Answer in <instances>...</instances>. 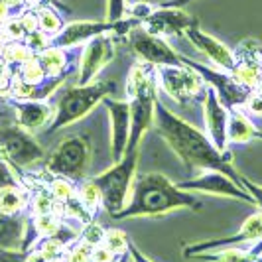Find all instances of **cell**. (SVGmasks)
<instances>
[{
  "instance_id": "21",
  "label": "cell",
  "mask_w": 262,
  "mask_h": 262,
  "mask_svg": "<svg viewBox=\"0 0 262 262\" xmlns=\"http://www.w3.org/2000/svg\"><path fill=\"white\" fill-rule=\"evenodd\" d=\"M28 221L22 215L0 211V249H22L26 245Z\"/></svg>"
},
{
  "instance_id": "43",
  "label": "cell",
  "mask_w": 262,
  "mask_h": 262,
  "mask_svg": "<svg viewBox=\"0 0 262 262\" xmlns=\"http://www.w3.org/2000/svg\"><path fill=\"white\" fill-rule=\"evenodd\" d=\"M55 4V2H59V0H24V4H28L30 8H36V6H39V4Z\"/></svg>"
},
{
  "instance_id": "9",
  "label": "cell",
  "mask_w": 262,
  "mask_h": 262,
  "mask_svg": "<svg viewBox=\"0 0 262 262\" xmlns=\"http://www.w3.org/2000/svg\"><path fill=\"white\" fill-rule=\"evenodd\" d=\"M262 241V211L252 213L245 223L238 227L235 235L219 236V238H211V241H201L187 245L184 249V254L187 258H193L199 252H213V250L223 249H252L256 243Z\"/></svg>"
},
{
  "instance_id": "26",
  "label": "cell",
  "mask_w": 262,
  "mask_h": 262,
  "mask_svg": "<svg viewBox=\"0 0 262 262\" xmlns=\"http://www.w3.org/2000/svg\"><path fill=\"white\" fill-rule=\"evenodd\" d=\"M34 12H36V18H38V30L39 32H43L46 36H57L63 26H66V22L61 20V16L57 14V10L53 8L52 4H39L34 8Z\"/></svg>"
},
{
  "instance_id": "1",
  "label": "cell",
  "mask_w": 262,
  "mask_h": 262,
  "mask_svg": "<svg viewBox=\"0 0 262 262\" xmlns=\"http://www.w3.org/2000/svg\"><path fill=\"white\" fill-rule=\"evenodd\" d=\"M158 95H142L130 99V136L118 162H113L108 170L93 176L91 180L99 185L103 195V209L113 215L120 211L126 203L132 191V184L138 176V160L140 146L144 134L152 128L154 120V105Z\"/></svg>"
},
{
  "instance_id": "39",
  "label": "cell",
  "mask_w": 262,
  "mask_h": 262,
  "mask_svg": "<svg viewBox=\"0 0 262 262\" xmlns=\"http://www.w3.org/2000/svg\"><path fill=\"white\" fill-rule=\"evenodd\" d=\"M126 250H128L130 262H154L152 258H148L144 252L138 249V247H136V245H134L132 241H128V249H126Z\"/></svg>"
},
{
  "instance_id": "29",
  "label": "cell",
  "mask_w": 262,
  "mask_h": 262,
  "mask_svg": "<svg viewBox=\"0 0 262 262\" xmlns=\"http://www.w3.org/2000/svg\"><path fill=\"white\" fill-rule=\"evenodd\" d=\"M128 236L124 235L122 231H118V229H108L105 231V236H103V243L101 245H105L108 250H113L117 256L120 254H124L126 249H128Z\"/></svg>"
},
{
  "instance_id": "37",
  "label": "cell",
  "mask_w": 262,
  "mask_h": 262,
  "mask_svg": "<svg viewBox=\"0 0 262 262\" xmlns=\"http://www.w3.org/2000/svg\"><path fill=\"white\" fill-rule=\"evenodd\" d=\"M91 258L95 262H117L118 256L113 252V250H108L105 245H97L95 249H93V254Z\"/></svg>"
},
{
  "instance_id": "40",
  "label": "cell",
  "mask_w": 262,
  "mask_h": 262,
  "mask_svg": "<svg viewBox=\"0 0 262 262\" xmlns=\"http://www.w3.org/2000/svg\"><path fill=\"white\" fill-rule=\"evenodd\" d=\"M26 262H55V260L48 258L46 254H41V252H39L38 249H32V250H28Z\"/></svg>"
},
{
  "instance_id": "7",
  "label": "cell",
  "mask_w": 262,
  "mask_h": 262,
  "mask_svg": "<svg viewBox=\"0 0 262 262\" xmlns=\"http://www.w3.org/2000/svg\"><path fill=\"white\" fill-rule=\"evenodd\" d=\"M158 89L164 91L170 99L187 105L205 95V83L189 66L184 61L180 66L158 67Z\"/></svg>"
},
{
  "instance_id": "19",
  "label": "cell",
  "mask_w": 262,
  "mask_h": 262,
  "mask_svg": "<svg viewBox=\"0 0 262 262\" xmlns=\"http://www.w3.org/2000/svg\"><path fill=\"white\" fill-rule=\"evenodd\" d=\"M124 89H126L128 101L136 99V97H142V95H158V91H160L158 89V67L152 63H146L142 59L136 61L126 75Z\"/></svg>"
},
{
  "instance_id": "30",
  "label": "cell",
  "mask_w": 262,
  "mask_h": 262,
  "mask_svg": "<svg viewBox=\"0 0 262 262\" xmlns=\"http://www.w3.org/2000/svg\"><path fill=\"white\" fill-rule=\"evenodd\" d=\"M16 77L22 79L24 83H30V85H38V83H41V81L48 77V75L43 73V69L39 67V63L36 61V57H34V59L26 61L24 66L18 67V73H16Z\"/></svg>"
},
{
  "instance_id": "14",
  "label": "cell",
  "mask_w": 262,
  "mask_h": 262,
  "mask_svg": "<svg viewBox=\"0 0 262 262\" xmlns=\"http://www.w3.org/2000/svg\"><path fill=\"white\" fill-rule=\"evenodd\" d=\"M233 77L249 89H256L262 77V43L254 38H245L233 50Z\"/></svg>"
},
{
  "instance_id": "18",
  "label": "cell",
  "mask_w": 262,
  "mask_h": 262,
  "mask_svg": "<svg viewBox=\"0 0 262 262\" xmlns=\"http://www.w3.org/2000/svg\"><path fill=\"white\" fill-rule=\"evenodd\" d=\"M16 113V124L28 132H38L48 128L53 118V106L48 101H12Z\"/></svg>"
},
{
  "instance_id": "28",
  "label": "cell",
  "mask_w": 262,
  "mask_h": 262,
  "mask_svg": "<svg viewBox=\"0 0 262 262\" xmlns=\"http://www.w3.org/2000/svg\"><path fill=\"white\" fill-rule=\"evenodd\" d=\"M28 207L32 209L34 215H43V213H55L57 209V201L53 199V195L50 191H46V189H39L36 191L32 199H30V203H28Z\"/></svg>"
},
{
  "instance_id": "22",
  "label": "cell",
  "mask_w": 262,
  "mask_h": 262,
  "mask_svg": "<svg viewBox=\"0 0 262 262\" xmlns=\"http://www.w3.org/2000/svg\"><path fill=\"white\" fill-rule=\"evenodd\" d=\"M262 256V241L252 249H223L213 252H199L193 258L203 262H258Z\"/></svg>"
},
{
  "instance_id": "3",
  "label": "cell",
  "mask_w": 262,
  "mask_h": 262,
  "mask_svg": "<svg viewBox=\"0 0 262 262\" xmlns=\"http://www.w3.org/2000/svg\"><path fill=\"white\" fill-rule=\"evenodd\" d=\"M203 203L197 199L195 193L182 189L164 173L152 171V173L136 176L128 203L120 211L113 213L111 219L126 221L136 217H160L178 209L199 211Z\"/></svg>"
},
{
  "instance_id": "2",
  "label": "cell",
  "mask_w": 262,
  "mask_h": 262,
  "mask_svg": "<svg viewBox=\"0 0 262 262\" xmlns=\"http://www.w3.org/2000/svg\"><path fill=\"white\" fill-rule=\"evenodd\" d=\"M152 128L164 138L170 150L180 158L187 170H217L238 182V171L233 166L231 154H221L211 144L207 134L195 128L182 117L173 115L166 105L156 101Z\"/></svg>"
},
{
  "instance_id": "17",
  "label": "cell",
  "mask_w": 262,
  "mask_h": 262,
  "mask_svg": "<svg viewBox=\"0 0 262 262\" xmlns=\"http://www.w3.org/2000/svg\"><path fill=\"white\" fill-rule=\"evenodd\" d=\"M184 36L191 41V46L195 48L197 52L203 53L209 59L213 66L219 67V69H225V71H231V67H233V50L227 48L221 39H217L215 36L207 34L205 30H201L199 24L189 28Z\"/></svg>"
},
{
  "instance_id": "47",
  "label": "cell",
  "mask_w": 262,
  "mask_h": 262,
  "mask_svg": "<svg viewBox=\"0 0 262 262\" xmlns=\"http://www.w3.org/2000/svg\"><path fill=\"white\" fill-rule=\"evenodd\" d=\"M87 262H95V260H93V258H89V260H87Z\"/></svg>"
},
{
  "instance_id": "42",
  "label": "cell",
  "mask_w": 262,
  "mask_h": 262,
  "mask_svg": "<svg viewBox=\"0 0 262 262\" xmlns=\"http://www.w3.org/2000/svg\"><path fill=\"white\" fill-rule=\"evenodd\" d=\"M8 18H10V6H8V4H4V2L0 0V26H2Z\"/></svg>"
},
{
  "instance_id": "8",
  "label": "cell",
  "mask_w": 262,
  "mask_h": 262,
  "mask_svg": "<svg viewBox=\"0 0 262 262\" xmlns=\"http://www.w3.org/2000/svg\"><path fill=\"white\" fill-rule=\"evenodd\" d=\"M182 61L185 66H189L193 71H195L199 77L203 79L205 87H209L215 91V95L219 97V101L223 103L229 111L231 108H241L245 105L247 97L250 95L252 89L245 87L243 83H238L231 71H225V69H219L215 66H205V63H199V61H193L189 57H184L182 55Z\"/></svg>"
},
{
  "instance_id": "48",
  "label": "cell",
  "mask_w": 262,
  "mask_h": 262,
  "mask_svg": "<svg viewBox=\"0 0 262 262\" xmlns=\"http://www.w3.org/2000/svg\"><path fill=\"white\" fill-rule=\"evenodd\" d=\"M0 158H2V156H0Z\"/></svg>"
},
{
  "instance_id": "24",
  "label": "cell",
  "mask_w": 262,
  "mask_h": 262,
  "mask_svg": "<svg viewBox=\"0 0 262 262\" xmlns=\"http://www.w3.org/2000/svg\"><path fill=\"white\" fill-rule=\"evenodd\" d=\"M30 199H28L24 187L20 184L6 185L4 189H0V211L6 215H22V211L28 207Z\"/></svg>"
},
{
  "instance_id": "35",
  "label": "cell",
  "mask_w": 262,
  "mask_h": 262,
  "mask_svg": "<svg viewBox=\"0 0 262 262\" xmlns=\"http://www.w3.org/2000/svg\"><path fill=\"white\" fill-rule=\"evenodd\" d=\"M249 117L262 118V93L258 91H250V95L247 97L245 105L241 106Z\"/></svg>"
},
{
  "instance_id": "27",
  "label": "cell",
  "mask_w": 262,
  "mask_h": 262,
  "mask_svg": "<svg viewBox=\"0 0 262 262\" xmlns=\"http://www.w3.org/2000/svg\"><path fill=\"white\" fill-rule=\"evenodd\" d=\"M0 57H2L8 66L20 67V66H24L26 61H30V59H34L36 53L32 52L24 41H8L6 48H4L2 53H0Z\"/></svg>"
},
{
  "instance_id": "20",
  "label": "cell",
  "mask_w": 262,
  "mask_h": 262,
  "mask_svg": "<svg viewBox=\"0 0 262 262\" xmlns=\"http://www.w3.org/2000/svg\"><path fill=\"white\" fill-rule=\"evenodd\" d=\"M227 140H229V146L249 144L254 140H262V130L243 108H231L229 124H227Z\"/></svg>"
},
{
  "instance_id": "6",
  "label": "cell",
  "mask_w": 262,
  "mask_h": 262,
  "mask_svg": "<svg viewBox=\"0 0 262 262\" xmlns=\"http://www.w3.org/2000/svg\"><path fill=\"white\" fill-rule=\"evenodd\" d=\"M91 164V146L83 136H67L48 158L46 168L66 180H81Z\"/></svg>"
},
{
  "instance_id": "12",
  "label": "cell",
  "mask_w": 262,
  "mask_h": 262,
  "mask_svg": "<svg viewBox=\"0 0 262 262\" xmlns=\"http://www.w3.org/2000/svg\"><path fill=\"white\" fill-rule=\"evenodd\" d=\"M115 52H117V43H115L113 34H103V36L89 39L83 46L81 59H79L77 85L93 83L95 77L115 59Z\"/></svg>"
},
{
  "instance_id": "38",
  "label": "cell",
  "mask_w": 262,
  "mask_h": 262,
  "mask_svg": "<svg viewBox=\"0 0 262 262\" xmlns=\"http://www.w3.org/2000/svg\"><path fill=\"white\" fill-rule=\"evenodd\" d=\"M12 184H18V180H16V176L12 173V170L8 168V162L0 158V189H4L6 185H12Z\"/></svg>"
},
{
  "instance_id": "32",
  "label": "cell",
  "mask_w": 262,
  "mask_h": 262,
  "mask_svg": "<svg viewBox=\"0 0 262 262\" xmlns=\"http://www.w3.org/2000/svg\"><path fill=\"white\" fill-rule=\"evenodd\" d=\"M238 184L243 185L245 191H249V195L252 197V201H254V207L258 211H262V185L254 184L250 178H247V176L241 173V171H238Z\"/></svg>"
},
{
  "instance_id": "10",
  "label": "cell",
  "mask_w": 262,
  "mask_h": 262,
  "mask_svg": "<svg viewBox=\"0 0 262 262\" xmlns=\"http://www.w3.org/2000/svg\"><path fill=\"white\" fill-rule=\"evenodd\" d=\"M182 189L189 191V193H203V195H215V197H229V199H236L243 203L254 205L252 197L249 191L243 189V185L236 180L229 178L227 173L217 170H205L197 173L195 178L185 180L182 184H178Z\"/></svg>"
},
{
  "instance_id": "15",
  "label": "cell",
  "mask_w": 262,
  "mask_h": 262,
  "mask_svg": "<svg viewBox=\"0 0 262 262\" xmlns=\"http://www.w3.org/2000/svg\"><path fill=\"white\" fill-rule=\"evenodd\" d=\"M203 120H205V134L221 154L229 152L227 140V124H229V108L219 101L213 89H205L203 95Z\"/></svg>"
},
{
  "instance_id": "33",
  "label": "cell",
  "mask_w": 262,
  "mask_h": 262,
  "mask_svg": "<svg viewBox=\"0 0 262 262\" xmlns=\"http://www.w3.org/2000/svg\"><path fill=\"white\" fill-rule=\"evenodd\" d=\"M24 43H26L34 53H38V52H41V50H46V48L52 46V38L46 36V34L39 32V30H34V32H30L26 38H24Z\"/></svg>"
},
{
  "instance_id": "36",
  "label": "cell",
  "mask_w": 262,
  "mask_h": 262,
  "mask_svg": "<svg viewBox=\"0 0 262 262\" xmlns=\"http://www.w3.org/2000/svg\"><path fill=\"white\" fill-rule=\"evenodd\" d=\"M26 256L24 249H0V262H26Z\"/></svg>"
},
{
  "instance_id": "23",
  "label": "cell",
  "mask_w": 262,
  "mask_h": 262,
  "mask_svg": "<svg viewBox=\"0 0 262 262\" xmlns=\"http://www.w3.org/2000/svg\"><path fill=\"white\" fill-rule=\"evenodd\" d=\"M36 61L39 63V67L43 69V73L48 77L63 75L67 67V50L50 46V48H46V50L36 53Z\"/></svg>"
},
{
  "instance_id": "16",
  "label": "cell",
  "mask_w": 262,
  "mask_h": 262,
  "mask_svg": "<svg viewBox=\"0 0 262 262\" xmlns=\"http://www.w3.org/2000/svg\"><path fill=\"white\" fill-rule=\"evenodd\" d=\"M103 105L108 113V122H111V156L113 162H118L130 136V101L105 97Z\"/></svg>"
},
{
  "instance_id": "46",
  "label": "cell",
  "mask_w": 262,
  "mask_h": 262,
  "mask_svg": "<svg viewBox=\"0 0 262 262\" xmlns=\"http://www.w3.org/2000/svg\"><path fill=\"white\" fill-rule=\"evenodd\" d=\"M254 91L262 93V77H260V81H258V85H256V89H254Z\"/></svg>"
},
{
  "instance_id": "25",
  "label": "cell",
  "mask_w": 262,
  "mask_h": 262,
  "mask_svg": "<svg viewBox=\"0 0 262 262\" xmlns=\"http://www.w3.org/2000/svg\"><path fill=\"white\" fill-rule=\"evenodd\" d=\"M75 195H77L79 205L87 211L89 215H95L97 211L103 207V195L99 185L93 180H83L81 184L75 187Z\"/></svg>"
},
{
  "instance_id": "13",
  "label": "cell",
  "mask_w": 262,
  "mask_h": 262,
  "mask_svg": "<svg viewBox=\"0 0 262 262\" xmlns=\"http://www.w3.org/2000/svg\"><path fill=\"white\" fill-rule=\"evenodd\" d=\"M199 20L187 12L185 8H171V6H156L152 12L144 18L140 26L146 32L154 34L158 38H173L184 36L191 26H197Z\"/></svg>"
},
{
  "instance_id": "31",
  "label": "cell",
  "mask_w": 262,
  "mask_h": 262,
  "mask_svg": "<svg viewBox=\"0 0 262 262\" xmlns=\"http://www.w3.org/2000/svg\"><path fill=\"white\" fill-rule=\"evenodd\" d=\"M128 0H106V22H120L128 16Z\"/></svg>"
},
{
  "instance_id": "11",
  "label": "cell",
  "mask_w": 262,
  "mask_h": 262,
  "mask_svg": "<svg viewBox=\"0 0 262 262\" xmlns=\"http://www.w3.org/2000/svg\"><path fill=\"white\" fill-rule=\"evenodd\" d=\"M126 38H128L132 52L136 53L142 61H146V63H152V66L156 67L180 66L182 63V55L176 52L166 39L146 32L142 26L132 28Z\"/></svg>"
},
{
  "instance_id": "4",
  "label": "cell",
  "mask_w": 262,
  "mask_h": 262,
  "mask_svg": "<svg viewBox=\"0 0 262 262\" xmlns=\"http://www.w3.org/2000/svg\"><path fill=\"white\" fill-rule=\"evenodd\" d=\"M117 89L115 81H93L89 85H75L59 95L57 105L53 108V118L46 128L48 134L67 128L85 118L105 97H111Z\"/></svg>"
},
{
  "instance_id": "45",
  "label": "cell",
  "mask_w": 262,
  "mask_h": 262,
  "mask_svg": "<svg viewBox=\"0 0 262 262\" xmlns=\"http://www.w3.org/2000/svg\"><path fill=\"white\" fill-rule=\"evenodd\" d=\"M117 262H130V256H128V250H126L124 254H120V256H118V260H117Z\"/></svg>"
},
{
  "instance_id": "41",
  "label": "cell",
  "mask_w": 262,
  "mask_h": 262,
  "mask_svg": "<svg viewBox=\"0 0 262 262\" xmlns=\"http://www.w3.org/2000/svg\"><path fill=\"white\" fill-rule=\"evenodd\" d=\"M197 0H168V2H164L162 6H171V8H185L187 4H193Z\"/></svg>"
},
{
  "instance_id": "44",
  "label": "cell",
  "mask_w": 262,
  "mask_h": 262,
  "mask_svg": "<svg viewBox=\"0 0 262 262\" xmlns=\"http://www.w3.org/2000/svg\"><path fill=\"white\" fill-rule=\"evenodd\" d=\"M156 0H128V4H154Z\"/></svg>"
},
{
  "instance_id": "5",
  "label": "cell",
  "mask_w": 262,
  "mask_h": 262,
  "mask_svg": "<svg viewBox=\"0 0 262 262\" xmlns=\"http://www.w3.org/2000/svg\"><path fill=\"white\" fill-rule=\"evenodd\" d=\"M0 156L16 168H32L46 158L36 136L18 124L0 126Z\"/></svg>"
},
{
  "instance_id": "34",
  "label": "cell",
  "mask_w": 262,
  "mask_h": 262,
  "mask_svg": "<svg viewBox=\"0 0 262 262\" xmlns=\"http://www.w3.org/2000/svg\"><path fill=\"white\" fill-rule=\"evenodd\" d=\"M93 245H89L87 241H81L79 245H75L73 249L69 250V254H67L66 262H87L91 258L93 254Z\"/></svg>"
}]
</instances>
